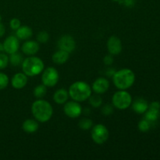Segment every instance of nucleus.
<instances>
[{
	"label": "nucleus",
	"instance_id": "f257e3e1",
	"mask_svg": "<svg viewBox=\"0 0 160 160\" xmlns=\"http://www.w3.org/2000/svg\"><path fill=\"white\" fill-rule=\"evenodd\" d=\"M31 112L38 122L46 123L52 118L53 114V108L46 100L38 98L32 103Z\"/></svg>",
	"mask_w": 160,
	"mask_h": 160
},
{
	"label": "nucleus",
	"instance_id": "f03ea898",
	"mask_svg": "<svg viewBox=\"0 0 160 160\" xmlns=\"http://www.w3.org/2000/svg\"><path fill=\"white\" fill-rule=\"evenodd\" d=\"M69 96L73 101L84 102L88 99L92 94V87L84 81H76L69 88Z\"/></svg>",
	"mask_w": 160,
	"mask_h": 160
},
{
	"label": "nucleus",
	"instance_id": "7ed1b4c3",
	"mask_svg": "<svg viewBox=\"0 0 160 160\" xmlns=\"http://www.w3.org/2000/svg\"><path fill=\"white\" fill-rule=\"evenodd\" d=\"M112 81L115 87L118 89L127 90L134 84L135 81V74L130 69H121L114 73Z\"/></svg>",
	"mask_w": 160,
	"mask_h": 160
},
{
	"label": "nucleus",
	"instance_id": "20e7f679",
	"mask_svg": "<svg viewBox=\"0 0 160 160\" xmlns=\"http://www.w3.org/2000/svg\"><path fill=\"white\" fill-rule=\"evenodd\" d=\"M44 62L39 57L30 56L22 62V70L28 77L39 75L44 70Z\"/></svg>",
	"mask_w": 160,
	"mask_h": 160
},
{
	"label": "nucleus",
	"instance_id": "39448f33",
	"mask_svg": "<svg viewBox=\"0 0 160 160\" xmlns=\"http://www.w3.org/2000/svg\"><path fill=\"white\" fill-rule=\"evenodd\" d=\"M112 106L120 110H123L131 106L132 97L129 92L125 90H120L114 93L112 98Z\"/></svg>",
	"mask_w": 160,
	"mask_h": 160
},
{
	"label": "nucleus",
	"instance_id": "423d86ee",
	"mask_svg": "<svg viewBox=\"0 0 160 160\" xmlns=\"http://www.w3.org/2000/svg\"><path fill=\"white\" fill-rule=\"evenodd\" d=\"M91 136L95 144L102 145L109 138V132L105 125L96 124L92 127Z\"/></svg>",
	"mask_w": 160,
	"mask_h": 160
},
{
	"label": "nucleus",
	"instance_id": "0eeeda50",
	"mask_svg": "<svg viewBox=\"0 0 160 160\" xmlns=\"http://www.w3.org/2000/svg\"><path fill=\"white\" fill-rule=\"evenodd\" d=\"M59 79V72L54 67H47L42 75V81L47 88H52L58 83Z\"/></svg>",
	"mask_w": 160,
	"mask_h": 160
},
{
	"label": "nucleus",
	"instance_id": "6e6552de",
	"mask_svg": "<svg viewBox=\"0 0 160 160\" xmlns=\"http://www.w3.org/2000/svg\"><path fill=\"white\" fill-rule=\"evenodd\" d=\"M63 111L66 116H67L70 118L75 119L81 116V112H82V107L78 103V102H67L64 104Z\"/></svg>",
	"mask_w": 160,
	"mask_h": 160
},
{
	"label": "nucleus",
	"instance_id": "1a4fd4ad",
	"mask_svg": "<svg viewBox=\"0 0 160 160\" xmlns=\"http://www.w3.org/2000/svg\"><path fill=\"white\" fill-rule=\"evenodd\" d=\"M2 44L4 52L9 55L17 52L20 48V42H19V39L17 38V36H9L5 39Z\"/></svg>",
	"mask_w": 160,
	"mask_h": 160
},
{
	"label": "nucleus",
	"instance_id": "9d476101",
	"mask_svg": "<svg viewBox=\"0 0 160 160\" xmlns=\"http://www.w3.org/2000/svg\"><path fill=\"white\" fill-rule=\"evenodd\" d=\"M58 47L59 49L70 53L76 48V42L72 36L63 35L58 41Z\"/></svg>",
	"mask_w": 160,
	"mask_h": 160
},
{
	"label": "nucleus",
	"instance_id": "9b49d317",
	"mask_svg": "<svg viewBox=\"0 0 160 160\" xmlns=\"http://www.w3.org/2000/svg\"><path fill=\"white\" fill-rule=\"evenodd\" d=\"M107 48L109 54L112 56H117L122 52L123 45L121 40L117 36H111L107 42Z\"/></svg>",
	"mask_w": 160,
	"mask_h": 160
},
{
	"label": "nucleus",
	"instance_id": "f8f14e48",
	"mask_svg": "<svg viewBox=\"0 0 160 160\" xmlns=\"http://www.w3.org/2000/svg\"><path fill=\"white\" fill-rule=\"evenodd\" d=\"M109 88V81L105 78H98L92 84V89L95 93L101 95L106 93Z\"/></svg>",
	"mask_w": 160,
	"mask_h": 160
},
{
	"label": "nucleus",
	"instance_id": "ddd939ff",
	"mask_svg": "<svg viewBox=\"0 0 160 160\" xmlns=\"http://www.w3.org/2000/svg\"><path fill=\"white\" fill-rule=\"evenodd\" d=\"M39 44L35 41H27L22 45L21 51L26 56H34L39 51Z\"/></svg>",
	"mask_w": 160,
	"mask_h": 160
},
{
	"label": "nucleus",
	"instance_id": "4468645a",
	"mask_svg": "<svg viewBox=\"0 0 160 160\" xmlns=\"http://www.w3.org/2000/svg\"><path fill=\"white\" fill-rule=\"evenodd\" d=\"M28 84V76L24 73H17L11 79V84L15 89H22Z\"/></svg>",
	"mask_w": 160,
	"mask_h": 160
},
{
	"label": "nucleus",
	"instance_id": "2eb2a0df",
	"mask_svg": "<svg viewBox=\"0 0 160 160\" xmlns=\"http://www.w3.org/2000/svg\"><path fill=\"white\" fill-rule=\"evenodd\" d=\"M132 105V109L136 113L143 114L148 110V103L145 99L142 98H138L134 100Z\"/></svg>",
	"mask_w": 160,
	"mask_h": 160
},
{
	"label": "nucleus",
	"instance_id": "dca6fc26",
	"mask_svg": "<svg viewBox=\"0 0 160 160\" xmlns=\"http://www.w3.org/2000/svg\"><path fill=\"white\" fill-rule=\"evenodd\" d=\"M69 92L65 88H59L53 95V100L58 105L65 104L69 98Z\"/></svg>",
	"mask_w": 160,
	"mask_h": 160
},
{
	"label": "nucleus",
	"instance_id": "f3484780",
	"mask_svg": "<svg viewBox=\"0 0 160 160\" xmlns=\"http://www.w3.org/2000/svg\"><path fill=\"white\" fill-rule=\"evenodd\" d=\"M38 122L36 120H33V119H28L25 121H23V124H22V129L28 134H32V133L36 132L38 130Z\"/></svg>",
	"mask_w": 160,
	"mask_h": 160
},
{
	"label": "nucleus",
	"instance_id": "a211bd4d",
	"mask_svg": "<svg viewBox=\"0 0 160 160\" xmlns=\"http://www.w3.org/2000/svg\"><path fill=\"white\" fill-rule=\"evenodd\" d=\"M69 57H70V53H68L66 51H63V50L59 49V51L56 52L52 55V62H55L56 64L61 65V64L67 62V60L69 59Z\"/></svg>",
	"mask_w": 160,
	"mask_h": 160
},
{
	"label": "nucleus",
	"instance_id": "6ab92c4d",
	"mask_svg": "<svg viewBox=\"0 0 160 160\" xmlns=\"http://www.w3.org/2000/svg\"><path fill=\"white\" fill-rule=\"evenodd\" d=\"M32 29L28 26H20L18 29L16 30V36L20 40H28L32 37Z\"/></svg>",
	"mask_w": 160,
	"mask_h": 160
},
{
	"label": "nucleus",
	"instance_id": "aec40b11",
	"mask_svg": "<svg viewBox=\"0 0 160 160\" xmlns=\"http://www.w3.org/2000/svg\"><path fill=\"white\" fill-rule=\"evenodd\" d=\"M159 112H160V109H155V108L149 107V106H148V110L145 112V116L144 119L147 120L151 123H155V122L158 120V118H159Z\"/></svg>",
	"mask_w": 160,
	"mask_h": 160
},
{
	"label": "nucleus",
	"instance_id": "412c9836",
	"mask_svg": "<svg viewBox=\"0 0 160 160\" xmlns=\"http://www.w3.org/2000/svg\"><path fill=\"white\" fill-rule=\"evenodd\" d=\"M23 61V56L20 53H18L17 52L15 53H12V54H10L9 57V63L13 66V67H17V66L22 64Z\"/></svg>",
	"mask_w": 160,
	"mask_h": 160
},
{
	"label": "nucleus",
	"instance_id": "4be33fe9",
	"mask_svg": "<svg viewBox=\"0 0 160 160\" xmlns=\"http://www.w3.org/2000/svg\"><path fill=\"white\" fill-rule=\"evenodd\" d=\"M47 93V87L45 85L42 84H39L37 87L34 88V92H33V94H34V96L36 98H42L43 97L45 96Z\"/></svg>",
	"mask_w": 160,
	"mask_h": 160
},
{
	"label": "nucleus",
	"instance_id": "5701e85b",
	"mask_svg": "<svg viewBox=\"0 0 160 160\" xmlns=\"http://www.w3.org/2000/svg\"><path fill=\"white\" fill-rule=\"evenodd\" d=\"M89 103L91 106H93L94 108H98L102 106V98L98 94L95 93V95H92L89 97Z\"/></svg>",
	"mask_w": 160,
	"mask_h": 160
},
{
	"label": "nucleus",
	"instance_id": "b1692460",
	"mask_svg": "<svg viewBox=\"0 0 160 160\" xmlns=\"http://www.w3.org/2000/svg\"><path fill=\"white\" fill-rule=\"evenodd\" d=\"M78 126L83 131H88V130L92 129L93 127V121L91 119L83 118L79 121Z\"/></svg>",
	"mask_w": 160,
	"mask_h": 160
},
{
	"label": "nucleus",
	"instance_id": "393cba45",
	"mask_svg": "<svg viewBox=\"0 0 160 160\" xmlns=\"http://www.w3.org/2000/svg\"><path fill=\"white\" fill-rule=\"evenodd\" d=\"M151 125L152 123L150 122H148L145 119H143L138 123V129L142 132H147V131H149Z\"/></svg>",
	"mask_w": 160,
	"mask_h": 160
},
{
	"label": "nucleus",
	"instance_id": "a878e982",
	"mask_svg": "<svg viewBox=\"0 0 160 160\" xmlns=\"http://www.w3.org/2000/svg\"><path fill=\"white\" fill-rule=\"evenodd\" d=\"M49 39V34L48 32L45 31H42L38 34L37 35V41L38 42L42 44L46 43Z\"/></svg>",
	"mask_w": 160,
	"mask_h": 160
},
{
	"label": "nucleus",
	"instance_id": "bb28decb",
	"mask_svg": "<svg viewBox=\"0 0 160 160\" xmlns=\"http://www.w3.org/2000/svg\"><path fill=\"white\" fill-rule=\"evenodd\" d=\"M9 82V77L6 73H0V90H3L8 86Z\"/></svg>",
	"mask_w": 160,
	"mask_h": 160
},
{
	"label": "nucleus",
	"instance_id": "cd10ccee",
	"mask_svg": "<svg viewBox=\"0 0 160 160\" xmlns=\"http://www.w3.org/2000/svg\"><path fill=\"white\" fill-rule=\"evenodd\" d=\"M9 62V56L5 53H0V70L6 69Z\"/></svg>",
	"mask_w": 160,
	"mask_h": 160
},
{
	"label": "nucleus",
	"instance_id": "c85d7f7f",
	"mask_svg": "<svg viewBox=\"0 0 160 160\" xmlns=\"http://www.w3.org/2000/svg\"><path fill=\"white\" fill-rule=\"evenodd\" d=\"M113 112V107L112 105L106 104L102 109V113L105 116H109Z\"/></svg>",
	"mask_w": 160,
	"mask_h": 160
},
{
	"label": "nucleus",
	"instance_id": "c756f323",
	"mask_svg": "<svg viewBox=\"0 0 160 160\" xmlns=\"http://www.w3.org/2000/svg\"><path fill=\"white\" fill-rule=\"evenodd\" d=\"M21 23H20V20L17 18H12V20L9 22V27H10L11 29L12 30H17L21 26Z\"/></svg>",
	"mask_w": 160,
	"mask_h": 160
},
{
	"label": "nucleus",
	"instance_id": "7c9ffc66",
	"mask_svg": "<svg viewBox=\"0 0 160 160\" xmlns=\"http://www.w3.org/2000/svg\"><path fill=\"white\" fill-rule=\"evenodd\" d=\"M103 62H104L106 66L112 65V64L113 63V57H112V55L109 54L107 55V56H105L104 59H103Z\"/></svg>",
	"mask_w": 160,
	"mask_h": 160
},
{
	"label": "nucleus",
	"instance_id": "2f4dec72",
	"mask_svg": "<svg viewBox=\"0 0 160 160\" xmlns=\"http://www.w3.org/2000/svg\"><path fill=\"white\" fill-rule=\"evenodd\" d=\"M120 2H122L124 4V6H128V7H132L134 5V0H121Z\"/></svg>",
	"mask_w": 160,
	"mask_h": 160
},
{
	"label": "nucleus",
	"instance_id": "473e14b6",
	"mask_svg": "<svg viewBox=\"0 0 160 160\" xmlns=\"http://www.w3.org/2000/svg\"><path fill=\"white\" fill-rule=\"evenodd\" d=\"M115 73H116V70H114V69L109 68L107 70V71H106V75H107L108 77H109V78H110V77H112V76H113Z\"/></svg>",
	"mask_w": 160,
	"mask_h": 160
},
{
	"label": "nucleus",
	"instance_id": "72a5a7b5",
	"mask_svg": "<svg viewBox=\"0 0 160 160\" xmlns=\"http://www.w3.org/2000/svg\"><path fill=\"white\" fill-rule=\"evenodd\" d=\"M5 33H6V28H5V26L0 22V38L2 37L5 34Z\"/></svg>",
	"mask_w": 160,
	"mask_h": 160
},
{
	"label": "nucleus",
	"instance_id": "f704fd0d",
	"mask_svg": "<svg viewBox=\"0 0 160 160\" xmlns=\"http://www.w3.org/2000/svg\"><path fill=\"white\" fill-rule=\"evenodd\" d=\"M3 51H4V48H3V44L0 43V53Z\"/></svg>",
	"mask_w": 160,
	"mask_h": 160
},
{
	"label": "nucleus",
	"instance_id": "c9c22d12",
	"mask_svg": "<svg viewBox=\"0 0 160 160\" xmlns=\"http://www.w3.org/2000/svg\"><path fill=\"white\" fill-rule=\"evenodd\" d=\"M112 1H113V2H120V1H121V0H112Z\"/></svg>",
	"mask_w": 160,
	"mask_h": 160
},
{
	"label": "nucleus",
	"instance_id": "e433bc0d",
	"mask_svg": "<svg viewBox=\"0 0 160 160\" xmlns=\"http://www.w3.org/2000/svg\"><path fill=\"white\" fill-rule=\"evenodd\" d=\"M1 21H2V16L0 15V22H1Z\"/></svg>",
	"mask_w": 160,
	"mask_h": 160
}]
</instances>
